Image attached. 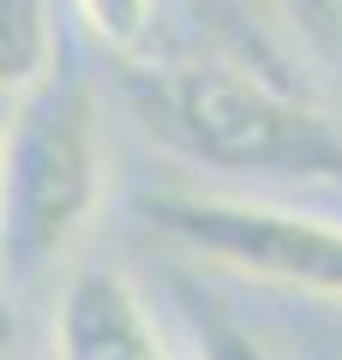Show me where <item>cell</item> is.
I'll return each mask as SVG.
<instances>
[{
    "label": "cell",
    "instance_id": "6",
    "mask_svg": "<svg viewBox=\"0 0 342 360\" xmlns=\"http://www.w3.org/2000/svg\"><path fill=\"white\" fill-rule=\"evenodd\" d=\"M186 324H192V360H270V348L246 324H234L222 307L198 295H186Z\"/></svg>",
    "mask_w": 342,
    "mask_h": 360
},
{
    "label": "cell",
    "instance_id": "10",
    "mask_svg": "<svg viewBox=\"0 0 342 360\" xmlns=\"http://www.w3.org/2000/svg\"><path fill=\"white\" fill-rule=\"evenodd\" d=\"M0 115H6V108H0Z\"/></svg>",
    "mask_w": 342,
    "mask_h": 360
},
{
    "label": "cell",
    "instance_id": "8",
    "mask_svg": "<svg viewBox=\"0 0 342 360\" xmlns=\"http://www.w3.org/2000/svg\"><path fill=\"white\" fill-rule=\"evenodd\" d=\"M282 18L300 37V49L330 78H342V0H282Z\"/></svg>",
    "mask_w": 342,
    "mask_h": 360
},
{
    "label": "cell",
    "instance_id": "4",
    "mask_svg": "<svg viewBox=\"0 0 342 360\" xmlns=\"http://www.w3.org/2000/svg\"><path fill=\"white\" fill-rule=\"evenodd\" d=\"M54 360H168V348L120 270H78L54 307Z\"/></svg>",
    "mask_w": 342,
    "mask_h": 360
},
{
    "label": "cell",
    "instance_id": "9",
    "mask_svg": "<svg viewBox=\"0 0 342 360\" xmlns=\"http://www.w3.org/2000/svg\"><path fill=\"white\" fill-rule=\"evenodd\" d=\"M18 348V312H13V295H6V283H0V360Z\"/></svg>",
    "mask_w": 342,
    "mask_h": 360
},
{
    "label": "cell",
    "instance_id": "3",
    "mask_svg": "<svg viewBox=\"0 0 342 360\" xmlns=\"http://www.w3.org/2000/svg\"><path fill=\"white\" fill-rule=\"evenodd\" d=\"M139 210L163 240L186 246L204 264L342 300V222L300 217L282 205H253V198H204V193H151Z\"/></svg>",
    "mask_w": 342,
    "mask_h": 360
},
{
    "label": "cell",
    "instance_id": "5",
    "mask_svg": "<svg viewBox=\"0 0 342 360\" xmlns=\"http://www.w3.org/2000/svg\"><path fill=\"white\" fill-rule=\"evenodd\" d=\"M61 60L49 0H0V108Z\"/></svg>",
    "mask_w": 342,
    "mask_h": 360
},
{
    "label": "cell",
    "instance_id": "2",
    "mask_svg": "<svg viewBox=\"0 0 342 360\" xmlns=\"http://www.w3.org/2000/svg\"><path fill=\"white\" fill-rule=\"evenodd\" d=\"M102 205V120L84 72L54 60L0 115V270L37 283Z\"/></svg>",
    "mask_w": 342,
    "mask_h": 360
},
{
    "label": "cell",
    "instance_id": "1",
    "mask_svg": "<svg viewBox=\"0 0 342 360\" xmlns=\"http://www.w3.org/2000/svg\"><path fill=\"white\" fill-rule=\"evenodd\" d=\"M127 96L139 127L198 168L342 186V132L246 66H151L127 78Z\"/></svg>",
    "mask_w": 342,
    "mask_h": 360
},
{
    "label": "cell",
    "instance_id": "7",
    "mask_svg": "<svg viewBox=\"0 0 342 360\" xmlns=\"http://www.w3.org/2000/svg\"><path fill=\"white\" fill-rule=\"evenodd\" d=\"M78 18L90 25V37L114 54H139L151 42L156 0H78Z\"/></svg>",
    "mask_w": 342,
    "mask_h": 360
}]
</instances>
